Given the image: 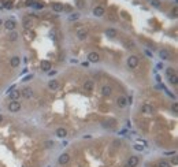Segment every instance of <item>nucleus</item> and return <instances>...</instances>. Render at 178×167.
<instances>
[{
  "instance_id": "obj_15",
  "label": "nucleus",
  "mask_w": 178,
  "mask_h": 167,
  "mask_svg": "<svg viewBox=\"0 0 178 167\" xmlns=\"http://www.w3.org/2000/svg\"><path fill=\"white\" fill-rule=\"evenodd\" d=\"M40 66H41V69L44 70V71H49V70H51V62H48V60H41Z\"/></svg>"
},
{
  "instance_id": "obj_25",
  "label": "nucleus",
  "mask_w": 178,
  "mask_h": 167,
  "mask_svg": "<svg viewBox=\"0 0 178 167\" xmlns=\"http://www.w3.org/2000/svg\"><path fill=\"white\" fill-rule=\"evenodd\" d=\"M23 26H25L26 29L30 28V26H32V21L28 18V17H26V18H23Z\"/></svg>"
},
{
  "instance_id": "obj_8",
  "label": "nucleus",
  "mask_w": 178,
  "mask_h": 167,
  "mask_svg": "<svg viewBox=\"0 0 178 167\" xmlns=\"http://www.w3.org/2000/svg\"><path fill=\"white\" fill-rule=\"evenodd\" d=\"M70 162V155L69 153H63L59 156V164H67Z\"/></svg>"
},
{
  "instance_id": "obj_39",
  "label": "nucleus",
  "mask_w": 178,
  "mask_h": 167,
  "mask_svg": "<svg viewBox=\"0 0 178 167\" xmlns=\"http://www.w3.org/2000/svg\"><path fill=\"white\" fill-rule=\"evenodd\" d=\"M122 17H123V18H127V14L123 11V13H122Z\"/></svg>"
},
{
  "instance_id": "obj_27",
  "label": "nucleus",
  "mask_w": 178,
  "mask_h": 167,
  "mask_svg": "<svg viewBox=\"0 0 178 167\" xmlns=\"http://www.w3.org/2000/svg\"><path fill=\"white\" fill-rule=\"evenodd\" d=\"M54 145H55V142L52 141V140H51V141H45V142H44V146H45V148H52Z\"/></svg>"
},
{
  "instance_id": "obj_32",
  "label": "nucleus",
  "mask_w": 178,
  "mask_h": 167,
  "mask_svg": "<svg viewBox=\"0 0 178 167\" xmlns=\"http://www.w3.org/2000/svg\"><path fill=\"white\" fill-rule=\"evenodd\" d=\"M33 6H34L36 8H43V6H44V4H43V3L40 2V3H36V4H33Z\"/></svg>"
},
{
  "instance_id": "obj_9",
  "label": "nucleus",
  "mask_w": 178,
  "mask_h": 167,
  "mask_svg": "<svg viewBox=\"0 0 178 167\" xmlns=\"http://www.w3.org/2000/svg\"><path fill=\"white\" fill-rule=\"evenodd\" d=\"M138 164V156H130L127 160V166L129 167H136Z\"/></svg>"
},
{
  "instance_id": "obj_42",
  "label": "nucleus",
  "mask_w": 178,
  "mask_h": 167,
  "mask_svg": "<svg viewBox=\"0 0 178 167\" xmlns=\"http://www.w3.org/2000/svg\"><path fill=\"white\" fill-rule=\"evenodd\" d=\"M125 167H129V166H127V164H126V166H125Z\"/></svg>"
},
{
  "instance_id": "obj_33",
  "label": "nucleus",
  "mask_w": 178,
  "mask_h": 167,
  "mask_svg": "<svg viewBox=\"0 0 178 167\" xmlns=\"http://www.w3.org/2000/svg\"><path fill=\"white\" fill-rule=\"evenodd\" d=\"M173 111H174V112H178V105H177V103L173 104Z\"/></svg>"
},
{
  "instance_id": "obj_18",
  "label": "nucleus",
  "mask_w": 178,
  "mask_h": 167,
  "mask_svg": "<svg viewBox=\"0 0 178 167\" xmlns=\"http://www.w3.org/2000/svg\"><path fill=\"white\" fill-rule=\"evenodd\" d=\"M106 36H108V37H115V36H116V29H114V28L106 29Z\"/></svg>"
},
{
  "instance_id": "obj_6",
  "label": "nucleus",
  "mask_w": 178,
  "mask_h": 167,
  "mask_svg": "<svg viewBox=\"0 0 178 167\" xmlns=\"http://www.w3.org/2000/svg\"><path fill=\"white\" fill-rule=\"evenodd\" d=\"M21 96H23L25 99H30L32 96H33V90H32L30 88H25V89L21 90Z\"/></svg>"
},
{
  "instance_id": "obj_37",
  "label": "nucleus",
  "mask_w": 178,
  "mask_h": 167,
  "mask_svg": "<svg viewBox=\"0 0 178 167\" xmlns=\"http://www.w3.org/2000/svg\"><path fill=\"white\" fill-rule=\"evenodd\" d=\"M114 145H115V146H119V145H121V141H116V140H115V141H114Z\"/></svg>"
},
{
  "instance_id": "obj_41",
  "label": "nucleus",
  "mask_w": 178,
  "mask_h": 167,
  "mask_svg": "<svg viewBox=\"0 0 178 167\" xmlns=\"http://www.w3.org/2000/svg\"><path fill=\"white\" fill-rule=\"evenodd\" d=\"M2 23H3V22H2V19H0V25H2Z\"/></svg>"
},
{
  "instance_id": "obj_12",
  "label": "nucleus",
  "mask_w": 178,
  "mask_h": 167,
  "mask_svg": "<svg viewBox=\"0 0 178 167\" xmlns=\"http://www.w3.org/2000/svg\"><path fill=\"white\" fill-rule=\"evenodd\" d=\"M116 103H118V105L121 108H123V107H126V105H127V99L125 97V96H121V97H118Z\"/></svg>"
},
{
  "instance_id": "obj_10",
  "label": "nucleus",
  "mask_w": 178,
  "mask_h": 167,
  "mask_svg": "<svg viewBox=\"0 0 178 167\" xmlns=\"http://www.w3.org/2000/svg\"><path fill=\"white\" fill-rule=\"evenodd\" d=\"M104 13H106V11H104V8L101 7V6H97V7L93 8V14H95L96 17H103Z\"/></svg>"
},
{
  "instance_id": "obj_38",
  "label": "nucleus",
  "mask_w": 178,
  "mask_h": 167,
  "mask_svg": "<svg viewBox=\"0 0 178 167\" xmlns=\"http://www.w3.org/2000/svg\"><path fill=\"white\" fill-rule=\"evenodd\" d=\"M0 8H4V2L3 0H0Z\"/></svg>"
},
{
  "instance_id": "obj_20",
  "label": "nucleus",
  "mask_w": 178,
  "mask_h": 167,
  "mask_svg": "<svg viewBox=\"0 0 178 167\" xmlns=\"http://www.w3.org/2000/svg\"><path fill=\"white\" fill-rule=\"evenodd\" d=\"M25 39L26 40H33L34 39V32L28 30V29H26V30H25Z\"/></svg>"
},
{
  "instance_id": "obj_34",
  "label": "nucleus",
  "mask_w": 178,
  "mask_h": 167,
  "mask_svg": "<svg viewBox=\"0 0 178 167\" xmlns=\"http://www.w3.org/2000/svg\"><path fill=\"white\" fill-rule=\"evenodd\" d=\"M101 125H103V127H107V129H110V127H111V125H110V123H107V122H103Z\"/></svg>"
},
{
  "instance_id": "obj_5",
  "label": "nucleus",
  "mask_w": 178,
  "mask_h": 167,
  "mask_svg": "<svg viewBox=\"0 0 178 167\" xmlns=\"http://www.w3.org/2000/svg\"><path fill=\"white\" fill-rule=\"evenodd\" d=\"M77 36H78V39H80V40L86 39V36H88V29H85V28L78 29V30H77Z\"/></svg>"
},
{
  "instance_id": "obj_17",
  "label": "nucleus",
  "mask_w": 178,
  "mask_h": 167,
  "mask_svg": "<svg viewBox=\"0 0 178 167\" xmlns=\"http://www.w3.org/2000/svg\"><path fill=\"white\" fill-rule=\"evenodd\" d=\"M142 112H144V114H152V112H153L152 105H149V104H144V105H142Z\"/></svg>"
},
{
  "instance_id": "obj_7",
  "label": "nucleus",
  "mask_w": 178,
  "mask_h": 167,
  "mask_svg": "<svg viewBox=\"0 0 178 167\" xmlns=\"http://www.w3.org/2000/svg\"><path fill=\"white\" fill-rule=\"evenodd\" d=\"M15 26H17V23H15V21H13V19H7V21L4 22V28L7 29V30H14Z\"/></svg>"
},
{
  "instance_id": "obj_35",
  "label": "nucleus",
  "mask_w": 178,
  "mask_h": 167,
  "mask_svg": "<svg viewBox=\"0 0 178 167\" xmlns=\"http://www.w3.org/2000/svg\"><path fill=\"white\" fill-rule=\"evenodd\" d=\"M33 0H26V6H33Z\"/></svg>"
},
{
  "instance_id": "obj_21",
  "label": "nucleus",
  "mask_w": 178,
  "mask_h": 167,
  "mask_svg": "<svg viewBox=\"0 0 178 167\" xmlns=\"http://www.w3.org/2000/svg\"><path fill=\"white\" fill-rule=\"evenodd\" d=\"M84 89L90 92V90L93 89V82L92 81H85V82H84Z\"/></svg>"
},
{
  "instance_id": "obj_30",
  "label": "nucleus",
  "mask_w": 178,
  "mask_h": 167,
  "mask_svg": "<svg viewBox=\"0 0 178 167\" xmlns=\"http://www.w3.org/2000/svg\"><path fill=\"white\" fill-rule=\"evenodd\" d=\"M152 4L155 6V7H160V2H159V0H152Z\"/></svg>"
},
{
  "instance_id": "obj_13",
  "label": "nucleus",
  "mask_w": 178,
  "mask_h": 167,
  "mask_svg": "<svg viewBox=\"0 0 178 167\" xmlns=\"http://www.w3.org/2000/svg\"><path fill=\"white\" fill-rule=\"evenodd\" d=\"M56 136L58 137H60V138H65V137L67 136V130L65 127H59V129H56Z\"/></svg>"
},
{
  "instance_id": "obj_14",
  "label": "nucleus",
  "mask_w": 178,
  "mask_h": 167,
  "mask_svg": "<svg viewBox=\"0 0 178 167\" xmlns=\"http://www.w3.org/2000/svg\"><path fill=\"white\" fill-rule=\"evenodd\" d=\"M112 92V88L110 86V85H104L103 88H101V93H103L104 96H110Z\"/></svg>"
},
{
  "instance_id": "obj_11",
  "label": "nucleus",
  "mask_w": 178,
  "mask_h": 167,
  "mask_svg": "<svg viewBox=\"0 0 178 167\" xmlns=\"http://www.w3.org/2000/svg\"><path fill=\"white\" fill-rule=\"evenodd\" d=\"M159 56L162 58L163 60H167V59H170V52H168L167 49H160V51H159Z\"/></svg>"
},
{
  "instance_id": "obj_4",
  "label": "nucleus",
  "mask_w": 178,
  "mask_h": 167,
  "mask_svg": "<svg viewBox=\"0 0 178 167\" xmlns=\"http://www.w3.org/2000/svg\"><path fill=\"white\" fill-rule=\"evenodd\" d=\"M88 60L92 63H97L99 60H100V56H99L97 52H89L88 54Z\"/></svg>"
},
{
  "instance_id": "obj_40",
  "label": "nucleus",
  "mask_w": 178,
  "mask_h": 167,
  "mask_svg": "<svg viewBox=\"0 0 178 167\" xmlns=\"http://www.w3.org/2000/svg\"><path fill=\"white\" fill-rule=\"evenodd\" d=\"M2 121H3V116H2V115H0V122H2Z\"/></svg>"
},
{
  "instance_id": "obj_23",
  "label": "nucleus",
  "mask_w": 178,
  "mask_h": 167,
  "mask_svg": "<svg viewBox=\"0 0 178 167\" xmlns=\"http://www.w3.org/2000/svg\"><path fill=\"white\" fill-rule=\"evenodd\" d=\"M168 81H170V84H173V85H177V82H178V77H177V74H173V75H170V77H168Z\"/></svg>"
},
{
  "instance_id": "obj_28",
  "label": "nucleus",
  "mask_w": 178,
  "mask_h": 167,
  "mask_svg": "<svg viewBox=\"0 0 178 167\" xmlns=\"http://www.w3.org/2000/svg\"><path fill=\"white\" fill-rule=\"evenodd\" d=\"M78 18H80V14H71V15L69 17L70 21H74V19H78Z\"/></svg>"
},
{
  "instance_id": "obj_36",
  "label": "nucleus",
  "mask_w": 178,
  "mask_h": 167,
  "mask_svg": "<svg viewBox=\"0 0 178 167\" xmlns=\"http://www.w3.org/2000/svg\"><path fill=\"white\" fill-rule=\"evenodd\" d=\"M32 77H33V75H32V74H29L28 77H25V78H23V81H29V80H30Z\"/></svg>"
},
{
  "instance_id": "obj_22",
  "label": "nucleus",
  "mask_w": 178,
  "mask_h": 167,
  "mask_svg": "<svg viewBox=\"0 0 178 167\" xmlns=\"http://www.w3.org/2000/svg\"><path fill=\"white\" fill-rule=\"evenodd\" d=\"M19 64V58L18 56H13L11 58V66L13 67H18Z\"/></svg>"
},
{
  "instance_id": "obj_2",
  "label": "nucleus",
  "mask_w": 178,
  "mask_h": 167,
  "mask_svg": "<svg viewBox=\"0 0 178 167\" xmlns=\"http://www.w3.org/2000/svg\"><path fill=\"white\" fill-rule=\"evenodd\" d=\"M8 97H10L13 101L19 100V97H21V90H18V89H13L10 93H8Z\"/></svg>"
},
{
  "instance_id": "obj_16",
  "label": "nucleus",
  "mask_w": 178,
  "mask_h": 167,
  "mask_svg": "<svg viewBox=\"0 0 178 167\" xmlns=\"http://www.w3.org/2000/svg\"><path fill=\"white\" fill-rule=\"evenodd\" d=\"M48 88H49L51 90H56L58 88H59V82H58L56 80H51V81L48 82Z\"/></svg>"
},
{
  "instance_id": "obj_31",
  "label": "nucleus",
  "mask_w": 178,
  "mask_h": 167,
  "mask_svg": "<svg viewBox=\"0 0 178 167\" xmlns=\"http://www.w3.org/2000/svg\"><path fill=\"white\" fill-rule=\"evenodd\" d=\"M134 149H137V151H142V149H144V146L137 144V145H134Z\"/></svg>"
},
{
  "instance_id": "obj_29",
  "label": "nucleus",
  "mask_w": 178,
  "mask_h": 167,
  "mask_svg": "<svg viewBox=\"0 0 178 167\" xmlns=\"http://www.w3.org/2000/svg\"><path fill=\"white\" fill-rule=\"evenodd\" d=\"M166 73H167V75L170 77V75L175 74V70H174V69H171V67H170V69H167V71H166Z\"/></svg>"
},
{
  "instance_id": "obj_3",
  "label": "nucleus",
  "mask_w": 178,
  "mask_h": 167,
  "mask_svg": "<svg viewBox=\"0 0 178 167\" xmlns=\"http://www.w3.org/2000/svg\"><path fill=\"white\" fill-rule=\"evenodd\" d=\"M127 66L130 67V69H136L137 66H138V58L137 56H130L129 59H127Z\"/></svg>"
},
{
  "instance_id": "obj_19",
  "label": "nucleus",
  "mask_w": 178,
  "mask_h": 167,
  "mask_svg": "<svg viewBox=\"0 0 178 167\" xmlns=\"http://www.w3.org/2000/svg\"><path fill=\"white\" fill-rule=\"evenodd\" d=\"M52 10L56 11V13H60V11L63 10V4L62 3H54V4H52Z\"/></svg>"
},
{
  "instance_id": "obj_26",
  "label": "nucleus",
  "mask_w": 178,
  "mask_h": 167,
  "mask_svg": "<svg viewBox=\"0 0 178 167\" xmlns=\"http://www.w3.org/2000/svg\"><path fill=\"white\" fill-rule=\"evenodd\" d=\"M157 167H171V164L168 162H166V160H160L159 164H157Z\"/></svg>"
},
{
  "instance_id": "obj_24",
  "label": "nucleus",
  "mask_w": 178,
  "mask_h": 167,
  "mask_svg": "<svg viewBox=\"0 0 178 167\" xmlns=\"http://www.w3.org/2000/svg\"><path fill=\"white\" fill-rule=\"evenodd\" d=\"M17 39H18V33H15V32H11V33L8 34V40H10V41H15Z\"/></svg>"
},
{
  "instance_id": "obj_1",
  "label": "nucleus",
  "mask_w": 178,
  "mask_h": 167,
  "mask_svg": "<svg viewBox=\"0 0 178 167\" xmlns=\"http://www.w3.org/2000/svg\"><path fill=\"white\" fill-rule=\"evenodd\" d=\"M8 110H10L11 112H18V111L21 110V103H19L18 100H17V101H11V103L8 104Z\"/></svg>"
}]
</instances>
